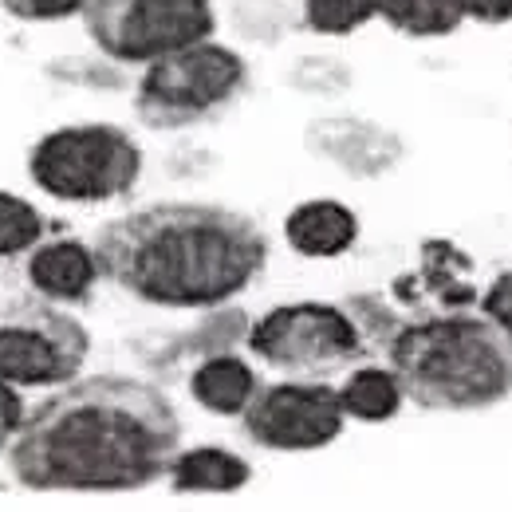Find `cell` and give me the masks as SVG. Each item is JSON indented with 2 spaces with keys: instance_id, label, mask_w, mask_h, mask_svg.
I'll use <instances>...</instances> for the list:
<instances>
[{
  "instance_id": "8",
  "label": "cell",
  "mask_w": 512,
  "mask_h": 512,
  "mask_svg": "<svg viewBox=\"0 0 512 512\" xmlns=\"http://www.w3.org/2000/svg\"><path fill=\"white\" fill-rule=\"evenodd\" d=\"M91 335L67 308L40 296L0 308V379L16 390H56L79 379Z\"/></svg>"
},
{
  "instance_id": "20",
  "label": "cell",
  "mask_w": 512,
  "mask_h": 512,
  "mask_svg": "<svg viewBox=\"0 0 512 512\" xmlns=\"http://www.w3.org/2000/svg\"><path fill=\"white\" fill-rule=\"evenodd\" d=\"M0 8L24 24H56V20L83 16L87 0H0Z\"/></svg>"
},
{
  "instance_id": "18",
  "label": "cell",
  "mask_w": 512,
  "mask_h": 512,
  "mask_svg": "<svg viewBox=\"0 0 512 512\" xmlns=\"http://www.w3.org/2000/svg\"><path fill=\"white\" fill-rule=\"evenodd\" d=\"M48 233V217L20 193L0 190V264L32 253Z\"/></svg>"
},
{
  "instance_id": "2",
  "label": "cell",
  "mask_w": 512,
  "mask_h": 512,
  "mask_svg": "<svg viewBox=\"0 0 512 512\" xmlns=\"http://www.w3.org/2000/svg\"><path fill=\"white\" fill-rule=\"evenodd\" d=\"M103 280L146 308L213 312L268 268V237L249 213L209 201H158L115 217L99 241Z\"/></svg>"
},
{
  "instance_id": "5",
  "label": "cell",
  "mask_w": 512,
  "mask_h": 512,
  "mask_svg": "<svg viewBox=\"0 0 512 512\" xmlns=\"http://www.w3.org/2000/svg\"><path fill=\"white\" fill-rule=\"evenodd\" d=\"M249 87V64L241 52L201 40L174 56L142 67L134 83V115L150 130H193L225 115Z\"/></svg>"
},
{
  "instance_id": "11",
  "label": "cell",
  "mask_w": 512,
  "mask_h": 512,
  "mask_svg": "<svg viewBox=\"0 0 512 512\" xmlns=\"http://www.w3.org/2000/svg\"><path fill=\"white\" fill-rule=\"evenodd\" d=\"M304 146L351 178H383L402 162V138L394 130L379 127L371 119H351V115L308 123Z\"/></svg>"
},
{
  "instance_id": "13",
  "label": "cell",
  "mask_w": 512,
  "mask_h": 512,
  "mask_svg": "<svg viewBox=\"0 0 512 512\" xmlns=\"http://www.w3.org/2000/svg\"><path fill=\"white\" fill-rule=\"evenodd\" d=\"M284 241L304 260H335L359 245V213L331 197L300 201L284 217Z\"/></svg>"
},
{
  "instance_id": "4",
  "label": "cell",
  "mask_w": 512,
  "mask_h": 512,
  "mask_svg": "<svg viewBox=\"0 0 512 512\" xmlns=\"http://www.w3.org/2000/svg\"><path fill=\"white\" fill-rule=\"evenodd\" d=\"M142 178V146L115 123H67L28 150V182L64 205L123 201Z\"/></svg>"
},
{
  "instance_id": "1",
  "label": "cell",
  "mask_w": 512,
  "mask_h": 512,
  "mask_svg": "<svg viewBox=\"0 0 512 512\" xmlns=\"http://www.w3.org/2000/svg\"><path fill=\"white\" fill-rule=\"evenodd\" d=\"M178 449L182 418L162 386L91 375L24 414L8 473L28 493H142L166 481Z\"/></svg>"
},
{
  "instance_id": "10",
  "label": "cell",
  "mask_w": 512,
  "mask_h": 512,
  "mask_svg": "<svg viewBox=\"0 0 512 512\" xmlns=\"http://www.w3.org/2000/svg\"><path fill=\"white\" fill-rule=\"evenodd\" d=\"M390 300L406 316L473 312L481 304V288L473 284V256L449 237H426L418 245V264L394 276Z\"/></svg>"
},
{
  "instance_id": "14",
  "label": "cell",
  "mask_w": 512,
  "mask_h": 512,
  "mask_svg": "<svg viewBox=\"0 0 512 512\" xmlns=\"http://www.w3.org/2000/svg\"><path fill=\"white\" fill-rule=\"evenodd\" d=\"M253 481V465L225 446H193L178 449L166 485L178 497H233Z\"/></svg>"
},
{
  "instance_id": "12",
  "label": "cell",
  "mask_w": 512,
  "mask_h": 512,
  "mask_svg": "<svg viewBox=\"0 0 512 512\" xmlns=\"http://www.w3.org/2000/svg\"><path fill=\"white\" fill-rule=\"evenodd\" d=\"M28 284H32V296L48 300V304H60V308H75V304H87L91 292L99 288V253L95 245L87 241H75V237H60V241H40L32 253H28Z\"/></svg>"
},
{
  "instance_id": "15",
  "label": "cell",
  "mask_w": 512,
  "mask_h": 512,
  "mask_svg": "<svg viewBox=\"0 0 512 512\" xmlns=\"http://www.w3.org/2000/svg\"><path fill=\"white\" fill-rule=\"evenodd\" d=\"M260 390L253 363L237 351H217L197 359L190 371V398L213 418H241Z\"/></svg>"
},
{
  "instance_id": "16",
  "label": "cell",
  "mask_w": 512,
  "mask_h": 512,
  "mask_svg": "<svg viewBox=\"0 0 512 512\" xmlns=\"http://www.w3.org/2000/svg\"><path fill=\"white\" fill-rule=\"evenodd\" d=\"M339 394V410L347 422H363V426H383L394 422L406 406V390L398 383V375L386 363H359L347 371V379L335 386Z\"/></svg>"
},
{
  "instance_id": "9",
  "label": "cell",
  "mask_w": 512,
  "mask_h": 512,
  "mask_svg": "<svg viewBox=\"0 0 512 512\" xmlns=\"http://www.w3.org/2000/svg\"><path fill=\"white\" fill-rule=\"evenodd\" d=\"M245 438L268 453H312L327 449L347 426L339 394L327 379H280L260 383L241 414Z\"/></svg>"
},
{
  "instance_id": "3",
  "label": "cell",
  "mask_w": 512,
  "mask_h": 512,
  "mask_svg": "<svg viewBox=\"0 0 512 512\" xmlns=\"http://www.w3.org/2000/svg\"><path fill=\"white\" fill-rule=\"evenodd\" d=\"M383 359L406 402L430 414H481L512 398V343L481 308L410 316Z\"/></svg>"
},
{
  "instance_id": "23",
  "label": "cell",
  "mask_w": 512,
  "mask_h": 512,
  "mask_svg": "<svg viewBox=\"0 0 512 512\" xmlns=\"http://www.w3.org/2000/svg\"><path fill=\"white\" fill-rule=\"evenodd\" d=\"M465 20L473 24H509L512 20V0H465Z\"/></svg>"
},
{
  "instance_id": "22",
  "label": "cell",
  "mask_w": 512,
  "mask_h": 512,
  "mask_svg": "<svg viewBox=\"0 0 512 512\" xmlns=\"http://www.w3.org/2000/svg\"><path fill=\"white\" fill-rule=\"evenodd\" d=\"M24 414H28V406H24V390H16L12 383L0 379V453H8L12 438H16V430L24 426Z\"/></svg>"
},
{
  "instance_id": "7",
  "label": "cell",
  "mask_w": 512,
  "mask_h": 512,
  "mask_svg": "<svg viewBox=\"0 0 512 512\" xmlns=\"http://www.w3.org/2000/svg\"><path fill=\"white\" fill-rule=\"evenodd\" d=\"M83 32L103 60L146 67L217 32L213 0H87Z\"/></svg>"
},
{
  "instance_id": "6",
  "label": "cell",
  "mask_w": 512,
  "mask_h": 512,
  "mask_svg": "<svg viewBox=\"0 0 512 512\" xmlns=\"http://www.w3.org/2000/svg\"><path fill=\"white\" fill-rule=\"evenodd\" d=\"M245 347L260 367L284 379H331L359 367L371 351L343 304H276L249 323Z\"/></svg>"
},
{
  "instance_id": "19",
  "label": "cell",
  "mask_w": 512,
  "mask_h": 512,
  "mask_svg": "<svg viewBox=\"0 0 512 512\" xmlns=\"http://www.w3.org/2000/svg\"><path fill=\"white\" fill-rule=\"evenodd\" d=\"M383 0H304V24L316 36H355L379 20Z\"/></svg>"
},
{
  "instance_id": "21",
  "label": "cell",
  "mask_w": 512,
  "mask_h": 512,
  "mask_svg": "<svg viewBox=\"0 0 512 512\" xmlns=\"http://www.w3.org/2000/svg\"><path fill=\"white\" fill-rule=\"evenodd\" d=\"M477 308L497 323L512 343V268L509 272H497V276L489 280V288H481V304H477Z\"/></svg>"
},
{
  "instance_id": "17",
  "label": "cell",
  "mask_w": 512,
  "mask_h": 512,
  "mask_svg": "<svg viewBox=\"0 0 512 512\" xmlns=\"http://www.w3.org/2000/svg\"><path fill=\"white\" fill-rule=\"evenodd\" d=\"M379 20L410 40H442L465 24V0H383Z\"/></svg>"
}]
</instances>
